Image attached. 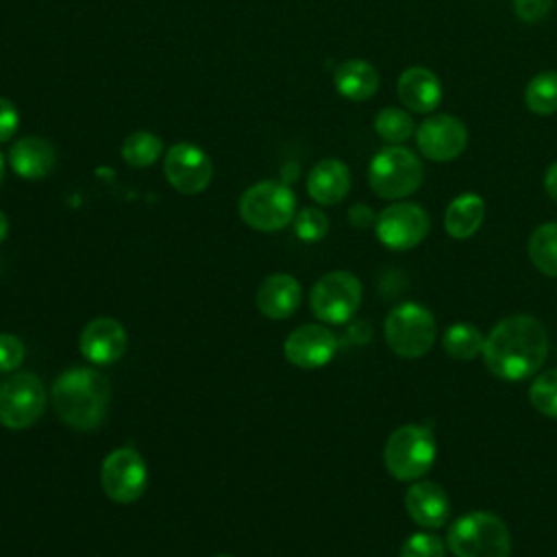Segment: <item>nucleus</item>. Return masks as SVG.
<instances>
[{
	"mask_svg": "<svg viewBox=\"0 0 557 557\" xmlns=\"http://www.w3.org/2000/svg\"><path fill=\"white\" fill-rule=\"evenodd\" d=\"M548 352L544 324L527 313L503 318L485 337V368L503 381H522L540 370Z\"/></svg>",
	"mask_w": 557,
	"mask_h": 557,
	"instance_id": "obj_1",
	"label": "nucleus"
},
{
	"mask_svg": "<svg viewBox=\"0 0 557 557\" xmlns=\"http://www.w3.org/2000/svg\"><path fill=\"white\" fill-rule=\"evenodd\" d=\"M111 403L109 379L94 368H70L52 385L57 416L76 431H94L102 424Z\"/></svg>",
	"mask_w": 557,
	"mask_h": 557,
	"instance_id": "obj_2",
	"label": "nucleus"
},
{
	"mask_svg": "<svg viewBox=\"0 0 557 557\" xmlns=\"http://www.w3.org/2000/svg\"><path fill=\"white\" fill-rule=\"evenodd\" d=\"M455 557H509L511 537L507 524L490 511L459 516L446 535Z\"/></svg>",
	"mask_w": 557,
	"mask_h": 557,
	"instance_id": "obj_3",
	"label": "nucleus"
},
{
	"mask_svg": "<svg viewBox=\"0 0 557 557\" xmlns=\"http://www.w3.org/2000/svg\"><path fill=\"white\" fill-rule=\"evenodd\" d=\"M422 161L413 150L392 144L379 150L368 165L370 189L385 200H400L411 196L422 185Z\"/></svg>",
	"mask_w": 557,
	"mask_h": 557,
	"instance_id": "obj_4",
	"label": "nucleus"
},
{
	"mask_svg": "<svg viewBox=\"0 0 557 557\" xmlns=\"http://www.w3.org/2000/svg\"><path fill=\"white\" fill-rule=\"evenodd\" d=\"M435 455V437L426 426L403 424L387 437L383 461L396 481H418L431 470Z\"/></svg>",
	"mask_w": 557,
	"mask_h": 557,
	"instance_id": "obj_5",
	"label": "nucleus"
},
{
	"mask_svg": "<svg viewBox=\"0 0 557 557\" xmlns=\"http://www.w3.org/2000/svg\"><path fill=\"white\" fill-rule=\"evenodd\" d=\"M385 342L403 359L426 355L435 342L437 324L433 313L420 302H400L385 318Z\"/></svg>",
	"mask_w": 557,
	"mask_h": 557,
	"instance_id": "obj_6",
	"label": "nucleus"
},
{
	"mask_svg": "<svg viewBox=\"0 0 557 557\" xmlns=\"http://www.w3.org/2000/svg\"><path fill=\"white\" fill-rule=\"evenodd\" d=\"M239 215L255 231H281L296 215L294 191L281 181H259L242 194Z\"/></svg>",
	"mask_w": 557,
	"mask_h": 557,
	"instance_id": "obj_7",
	"label": "nucleus"
},
{
	"mask_svg": "<svg viewBox=\"0 0 557 557\" xmlns=\"http://www.w3.org/2000/svg\"><path fill=\"white\" fill-rule=\"evenodd\" d=\"M309 305L320 322L344 324L361 305V283L352 272H329L311 287Z\"/></svg>",
	"mask_w": 557,
	"mask_h": 557,
	"instance_id": "obj_8",
	"label": "nucleus"
},
{
	"mask_svg": "<svg viewBox=\"0 0 557 557\" xmlns=\"http://www.w3.org/2000/svg\"><path fill=\"white\" fill-rule=\"evenodd\" d=\"M46 409V389L33 372H17L0 383V424L13 431L33 426Z\"/></svg>",
	"mask_w": 557,
	"mask_h": 557,
	"instance_id": "obj_9",
	"label": "nucleus"
},
{
	"mask_svg": "<svg viewBox=\"0 0 557 557\" xmlns=\"http://www.w3.org/2000/svg\"><path fill=\"white\" fill-rule=\"evenodd\" d=\"M104 494L115 503H135L148 487V468L144 457L133 446H122L109 453L100 468Z\"/></svg>",
	"mask_w": 557,
	"mask_h": 557,
	"instance_id": "obj_10",
	"label": "nucleus"
},
{
	"mask_svg": "<svg viewBox=\"0 0 557 557\" xmlns=\"http://www.w3.org/2000/svg\"><path fill=\"white\" fill-rule=\"evenodd\" d=\"M429 213L416 202H392L374 222L376 237L392 250H409L418 246L429 233Z\"/></svg>",
	"mask_w": 557,
	"mask_h": 557,
	"instance_id": "obj_11",
	"label": "nucleus"
},
{
	"mask_svg": "<svg viewBox=\"0 0 557 557\" xmlns=\"http://www.w3.org/2000/svg\"><path fill=\"white\" fill-rule=\"evenodd\" d=\"M163 174L176 191L194 196L211 185L213 163L200 146L191 141H178L165 152Z\"/></svg>",
	"mask_w": 557,
	"mask_h": 557,
	"instance_id": "obj_12",
	"label": "nucleus"
},
{
	"mask_svg": "<svg viewBox=\"0 0 557 557\" xmlns=\"http://www.w3.org/2000/svg\"><path fill=\"white\" fill-rule=\"evenodd\" d=\"M413 135L420 154L437 163L457 159L468 144L466 124L459 117L446 113H437L422 120Z\"/></svg>",
	"mask_w": 557,
	"mask_h": 557,
	"instance_id": "obj_13",
	"label": "nucleus"
},
{
	"mask_svg": "<svg viewBox=\"0 0 557 557\" xmlns=\"http://www.w3.org/2000/svg\"><path fill=\"white\" fill-rule=\"evenodd\" d=\"M335 350L337 337L324 324H302L294 329L283 344L285 359L305 370L326 366L335 357Z\"/></svg>",
	"mask_w": 557,
	"mask_h": 557,
	"instance_id": "obj_14",
	"label": "nucleus"
},
{
	"mask_svg": "<svg viewBox=\"0 0 557 557\" xmlns=\"http://www.w3.org/2000/svg\"><path fill=\"white\" fill-rule=\"evenodd\" d=\"M126 346L128 337L124 326L115 318L104 315L87 322L78 339L81 355L96 366H109L120 361L126 352Z\"/></svg>",
	"mask_w": 557,
	"mask_h": 557,
	"instance_id": "obj_15",
	"label": "nucleus"
},
{
	"mask_svg": "<svg viewBox=\"0 0 557 557\" xmlns=\"http://www.w3.org/2000/svg\"><path fill=\"white\" fill-rule=\"evenodd\" d=\"M405 509L418 527L440 529L450 518V498L433 481H413L405 494Z\"/></svg>",
	"mask_w": 557,
	"mask_h": 557,
	"instance_id": "obj_16",
	"label": "nucleus"
},
{
	"mask_svg": "<svg viewBox=\"0 0 557 557\" xmlns=\"http://www.w3.org/2000/svg\"><path fill=\"white\" fill-rule=\"evenodd\" d=\"M9 165L20 178L39 181L52 174L57 165V152L50 141L37 135L15 139L9 148Z\"/></svg>",
	"mask_w": 557,
	"mask_h": 557,
	"instance_id": "obj_17",
	"label": "nucleus"
},
{
	"mask_svg": "<svg viewBox=\"0 0 557 557\" xmlns=\"http://www.w3.org/2000/svg\"><path fill=\"white\" fill-rule=\"evenodd\" d=\"M396 94L409 111L431 113L442 100V83L429 67L411 65L398 76Z\"/></svg>",
	"mask_w": 557,
	"mask_h": 557,
	"instance_id": "obj_18",
	"label": "nucleus"
},
{
	"mask_svg": "<svg viewBox=\"0 0 557 557\" xmlns=\"http://www.w3.org/2000/svg\"><path fill=\"white\" fill-rule=\"evenodd\" d=\"M300 283L285 272L270 274L257 289V307L270 320H287L300 307Z\"/></svg>",
	"mask_w": 557,
	"mask_h": 557,
	"instance_id": "obj_19",
	"label": "nucleus"
},
{
	"mask_svg": "<svg viewBox=\"0 0 557 557\" xmlns=\"http://www.w3.org/2000/svg\"><path fill=\"white\" fill-rule=\"evenodd\" d=\"M350 170L339 159H322L307 174V194L318 205H337L350 191Z\"/></svg>",
	"mask_w": 557,
	"mask_h": 557,
	"instance_id": "obj_20",
	"label": "nucleus"
},
{
	"mask_svg": "<svg viewBox=\"0 0 557 557\" xmlns=\"http://www.w3.org/2000/svg\"><path fill=\"white\" fill-rule=\"evenodd\" d=\"M333 85L337 94H342L344 98L352 102H361L376 94L381 85V76L372 63L363 59H348L335 67Z\"/></svg>",
	"mask_w": 557,
	"mask_h": 557,
	"instance_id": "obj_21",
	"label": "nucleus"
},
{
	"mask_svg": "<svg viewBox=\"0 0 557 557\" xmlns=\"http://www.w3.org/2000/svg\"><path fill=\"white\" fill-rule=\"evenodd\" d=\"M485 218V202L479 194L466 191L450 200L444 215L446 233L455 239H468L472 237Z\"/></svg>",
	"mask_w": 557,
	"mask_h": 557,
	"instance_id": "obj_22",
	"label": "nucleus"
},
{
	"mask_svg": "<svg viewBox=\"0 0 557 557\" xmlns=\"http://www.w3.org/2000/svg\"><path fill=\"white\" fill-rule=\"evenodd\" d=\"M442 346L448 357L459 361H472L474 357L483 355L485 335L470 322H457L446 329Z\"/></svg>",
	"mask_w": 557,
	"mask_h": 557,
	"instance_id": "obj_23",
	"label": "nucleus"
},
{
	"mask_svg": "<svg viewBox=\"0 0 557 557\" xmlns=\"http://www.w3.org/2000/svg\"><path fill=\"white\" fill-rule=\"evenodd\" d=\"M529 257L542 274L557 278V222L540 224L531 233Z\"/></svg>",
	"mask_w": 557,
	"mask_h": 557,
	"instance_id": "obj_24",
	"label": "nucleus"
},
{
	"mask_svg": "<svg viewBox=\"0 0 557 557\" xmlns=\"http://www.w3.org/2000/svg\"><path fill=\"white\" fill-rule=\"evenodd\" d=\"M524 104L537 115L557 113V72L546 70L535 74L524 89Z\"/></svg>",
	"mask_w": 557,
	"mask_h": 557,
	"instance_id": "obj_25",
	"label": "nucleus"
},
{
	"mask_svg": "<svg viewBox=\"0 0 557 557\" xmlns=\"http://www.w3.org/2000/svg\"><path fill=\"white\" fill-rule=\"evenodd\" d=\"M163 154V141L148 131L131 133L122 144V159L131 168H148Z\"/></svg>",
	"mask_w": 557,
	"mask_h": 557,
	"instance_id": "obj_26",
	"label": "nucleus"
},
{
	"mask_svg": "<svg viewBox=\"0 0 557 557\" xmlns=\"http://www.w3.org/2000/svg\"><path fill=\"white\" fill-rule=\"evenodd\" d=\"M374 131L387 144H403L416 133V126L407 111L398 107H385L374 117Z\"/></svg>",
	"mask_w": 557,
	"mask_h": 557,
	"instance_id": "obj_27",
	"label": "nucleus"
},
{
	"mask_svg": "<svg viewBox=\"0 0 557 557\" xmlns=\"http://www.w3.org/2000/svg\"><path fill=\"white\" fill-rule=\"evenodd\" d=\"M529 400L540 413L557 418V368L535 376L529 389Z\"/></svg>",
	"mask_w": 557,
	"mask_h": 557,
	"instance_id": "obj_28",
	"label": "nucleus"
},
{
	"mask_svg": "<svg viewBox=\"0 0 557 557\" xmlns=\"http://www.w3.org/2000/svg\"><path fill=\"white\" fill-rule=\"evenodd\" d=\"M294 231L302 242H320L329 233V218L318 207H305L294 215Z\"/></svg>",
	"mask_w": 557,
	"mask_h": 557,
	"instance_id": "obj_29",
	"label": "nucleus"
},
{
	"mask_svg": "<svg viewBox=\"0 0 557 557\" xmlns=\"http://www.w3.org/2000/svg\"><path fill=\"white\" fill-rule=\"evenodd\" d=\"M398 557H446V544L435 533H413L403 542Z\"/></svg>",
	"mask_w": 557,
	"mask_h": 557,
	"instance_id": "obj_30",
	"label": "nucleus"
},
{
	"mask_svg": "<svg viewBox=\"0 0 557 557\" xmlns=\"http://www.w3.org/2000/svg\"><path fill=\"white\" fill-rule=\"evenodd\" d=\"M26 348L13 333H0V372H13L24 361Z\"/></svg>",
	"mask_w": 557,
	"mask_h": 557,
	"instance_id": "obj_31",
	"label": "nucleus"
},
{
	"mask_svg": "<svg viewBox=\"0 0 557 557\" xmlns=\"http://www.w3.org/2000/svg\"><path fill=\"white\" fill-rule=\"evenodd\" d=\"M555 0H513V11L522 22H540L548 15Z\"/></svg>",
	"mask_w": 557,
	"mask_h": 557,
	"instance_id": "obj_32",
	"label": "nucleus"
},
{
	"mask_svg": "<svg viewBox=\"0 0 557 557\" xmlns=\"http://www.w3.org/2000/svg\"><path fill=\"white\" fill-rule=\"evenodd\" d=\"M20 124V113L9 98L0 96V144L9 141Z\"/></svg>",
	"mask_w": 557,
	"mask_h": 557,
	"instance_id": "obj_33",
	"label": "nucleus"
},
{
	"mask_svg": "<svg viewBox=\"0 0 557 557\" xmlns=\"http://www.w3.org/2000/svg\"><path fill=\"white\" fill-rule=\"evenodd\" d=\"M348 222L355 228H368V226H372L376 222V215H374V211L368 205H352L348 209Z\"/></svg>",
	"mask_w": 557,
	"mask_h": 557,
	"instance_id": "obj_34",
	"label": "nucleus"
},
{
	"mask_svg": "<svg viewBox=\"0 0 557 557\" xmlns=\"http://www.w3.org/2000/svg\"><path fill=\"white\" fill-rule=\"evenodd\" d=\"M544 189L550 196V200L557 202V161H553L544 174Z\"/></svg>",
	"mask_w": 557,
	"mask_h": 557,
	"instance_id": "obj_35",
	"label": "nucleus"
},
{
	"mask_svg": "<svg viewBox=\"0 0 557 557\" xmlns=\"http://www.w3.org/2000/svg\"><path fill=\"white\" fill-rule=\"evenodd\" d=\"M7 235H9V220H7V215L0 211V244L7 239Z\"/></svg>",
	"mask_w": 557,
	"mask_h": 557,
	"instance_id": "obj_36",
	"label": "nucleus"
},
{
	"mask_svg": "<svg viewBox=\"0 0 557 557\" xmlns=\"http://www.w3.org/2000/svg\"><path fill=\"white\" fill-rule=\"evenodd\" d=\"M2 181H4V159L0 154V185H2Z\"/></svg>",
	"mask_w": 557,
	"mask_h": 557,
	"instance_id": "obj_37",
	"label": "nucleus"
},
{
	"mask_svg": "<svg viewBox=\"0 0 557 557\" xmlns=\"http://www.w3.org/2000/svg\"><path fill=\"white\" fill-rule=\"evenodd\" d=\"M218 557H231V555H218Z\"/></svg>",
	"mask_w": 557,
	"mask_h": 557,
	"instance_id": "obj_38",
	"label": "nucleus"
}]
</instances>
